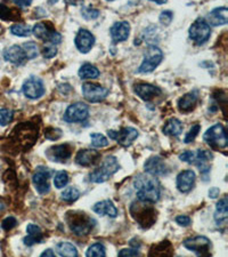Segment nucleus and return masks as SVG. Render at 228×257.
I'll use <instances>...</instances> for the list:
<instances>
[{"mask_svg": "<svg viewBox=\"0 0 228 257\" xmlns=\"http://www.w3.org/2000/svg\"><path fill=\"white\" fill-rule=\"evenodd\" d=\"M107 1H114V0H107Z\"/></svg>", "mask_w": 228, "mask_h": 257, "instance_id": "55", "label": "nucleus"}, {"mask_svg": "<svg viewBox=\"0 0 228 257\" xmlns=\"http://www.w3.org/2000/svg\"><path fill=\"white\" fill-rule=\"evenodd\" d=\"M75 44L76 49H78L80 53L82 54L89 53L95 45L94 34H92L91 31L86 30V29H80L76 36Z\"/></svg>", "mask_w": 228, "mask_h": 257, "instance_id": "15", "label": "nucleus"}, {"mask_svg": "<svg viewBox=\"0 0 228 257\" xmlns=\"http://www.w3.org/2000/svg\"><path fill=\"white\" fill-rule=\"evenodd\" d=\"M195 179H197V175L193 170L186 169L181 172L177 176V188L178 190L182 192V193H188L192 191V189L194 188Z\"/></svg>", "mask_w": 228, "mask_h": 257, "instance_id": "20", "label": "nucleus"}, {"mask_svg": "<svg viewBox=\"0 0 228 257\" xmlns=\"http://www.w3.org/2000/svg\"><path fill=\"white\" fill-rule=\"evenodd\" d=\"M32 32L36 36L38 39L45 41V43L53 44V45H59L62 43V36L61 33L54 30V29L49 28V25L44 22L37 23L32 28Z\"/></svg>", "mask_w": 228, "mask_h": 257, "instance_id": "9", "label": "nucleus"}, {"mask_svg": "<svg viewBox=\"0 0 228 257\" xmlns=\"http://www.w3.org/2000/svg\"><path fill=\"white\" fill-rule=\"evenodd\" d=\"M163 134L167 136H178L182 131V123L177 118H171L163 126Z\"/></svg>", "mask_w": 228, "mask_h": 257, "instance_id": "27", "label": "nucleus"}, {"mask_svg": "<svg viewBox=\"0 0 228 257\" xmlns=\"http://www.w3.org/2000/svg\"><path fill=\"white\" fill-rule=\"evenodd\" d=\"M163 60V53L159 47L150 46L144 55V61L138 67V73H150L154 71Z\"/></svg>", "mask_w": 228, "mask_h": 257, "instance_id": "6", "label": "nucleus"}, {"mask_svg": "<svg viewBox=\"0 0 228 257\" xmlns=\"http://www.w3.org/2000/svg\"><path fill=\"white\" fill-rule=\"evenodd\" d=\"M144 170L146 172V174L159 176V175H166L168 173V167L166 165V161L161 157L153 156L146 160L145 166H144Z\"/></svg>", "mask_w": 228, "mask_h": 257, "instance_id": "17", "label": "nucleus"}, {"mask_svg": "<svg viewBox=\"0 0 228 257\" xmlns=\"http://www.w3.org/2000/svg\"><path fill=\"white\" fill-rule=\"evenodd\" d=\"M66 223L76 236L85 237L89 234L96 225L94 218L80 210H70L65 215Z\"/></svg>", "mask_w": 228, "mask_h": 257, "instance_id": "2", "label": "nucleus"}, {"mask_svg": "<svg viewBox=\"0 0 228 257\" xmlns=\"http://www.w3.org/2000/svg\"><path fill=\"white\" fill-rule=\"evenodd\" d=\"M45 135H46V137L48 140H59L61 136H62V130L59 129V128H48L46 133H45Z\"/></svg>", "mask_w": 228, "mask_h": 257, "instance_id": "45", "label": "nucleus"}, {"mask_svg": "<svg viewBox=\"0 0 228 257\" xmlns=\"http://www.w3.org/2000/svg\"><path fill=\"white\" fill-rule=\"evenodd\" d=\"M179 159L184 162H189V163H194L195 160V153L192 152V151H185V152L181 153L179 156Z\"/></svg>", "mask_w": 228, "mask_h": 257, "instance_id": "46", "label": "nucleus"}, {"mask_svg": "<svg viewBox=\"0 0 228 257\" xmlns=\"http://www.w3.org/2000/svg\"><path fill=\"white\" fill-rule=\"evenodd\" d=\"M13 2L18 7L24 8V7H29L32 4V0H13Z\"/></svg>", "mask_w": 228, "mask_h": 257, "instance_id": "49", "label": "nucleus"}, {"mask_svg": "<svg viewBox=\"0 0 228 257\" xmlns=\"http://www.w3.org/2000/svg\"><path fill=\"white\" fill-rule=\"evenodd\" d=\"M56 252L61 256L66 257H76L78 256V250L75 247V245L70 242H60L56 245Z\"/></svg>", "mask_w": 228, "mask_h": 257, "instance_id": "31", "label": "nucleus"}, {"mask_svg": "<svg viewBox=\"0 0 228 257\" xmlns=\"http://www.w3.org/2000/svg\"><path fill=\"white\" fill-rule=\"evenodd\" d=\"M101 160V154L98 151L94 149H85L80 150L76 157V162L79 166L82 167H91L97 165Z\"/></svg>", "mask_w": 228, "mask_h": 257, "instance_id": "18", "label": "nucleus"}, {"mask_svg": "<svg viewBox=\"0 0 228 257\" xmlns=\"http://www.w3.org/2000/svg\"><path fill=\"white\" fill-rule=\"evenodd\" d=\"M130 214L142 229H149L156 222V210L150 202L134 201L130 206Z\"/></svg>", "mask_w": 228, "mask_h": 257, "instance_id": "3", "label": "nucleus"}, {"mask_svg": "<svg viewBox=\"0 0 228 257\" xmlns=\"http://www.w3.org/2000/svg\"><path fill=\"white\" fill-rule=\"evenodd\" d=\"M14 118V111L9 109H0V125L1 126H7L12 123Z\"/></svg>", "mask_w": 228, "mask_h": 257, "instance_id": "38", "label": "nucleus"}, {"mask_svg": "<svg viewBox=\"0 0 228 257\" xmlns=\"http://www.w3.org/2000/svg\"><path fill=\"white\" fill-rule=\"evenodd\" d=\"M22 48H23L27 60H33L39 55V48H38V45L33 43V41H28V43L23 44Z\"/></svg>", "mask_w": 228, "mask_h": 257, "instance_id": "32", "label": "nucleus"}, {"mask_svg": "<svg viewBox=\"0 0 228 257\" xmlns=\"http://www.w3.org/2000/svg\"><path fill=\"white\" fill-rule=\"evenodd\" d=\"M46 256L54 257V256H55V253H54L51 249H47V250H45L43 254H41V257H46Z\"/></svg>", "mask_w": 228, "mask_h": 257, "instance_id": "51", "label": "nucleus"}, {"mask_svg": "<svg viewBox=\"0 0 228 257\" xmlns=\"http://www.w3.org/2000/svg\"><path fill=\"white\" fill-rule=\"evenodd\" d=\"M0 18L4 21H12V20H16L14 13L11 8H8L7 6L0 4Z\"/></svg>", "mask_w": 228, "mask_h": 257, "instance_id": "39", "label": "nucleus"}, {"mask_svg": "<svg viewBox=\"0 0 228 257\" xmlns=\"http://www.w3.org/2000/svg\"><path fill=\"white\" fill-rule=\"evenodd\" d=\"M136 189V197L138 200L155 204L160 199V183L155 178V176L150 174L138 175L134 182Z\"/></svg>", "mask_w": 228, "mask_h": 257, "instance_id": "1", "label": "nucleus"}, {"mask_svg": "<svg viewBox=\"0 0 228 257\" xmlns=\"http://www.w3.org/2000/svg\"><path fill=\"white\" fill-rule=\"evenodd\" d=\"M184 246L186 247V249L192 250V252L198 254V255L204 256V255H209L213 243H211V241L207 237L198 236V237L187 238V239L184 241Z\"/></svg>", "mask_w": 228, "mask_h": 257, "instance_id": "13", "label": "nucleus"}, {"mask_svg": "<svg viewBox=\"0 0 228 257\" xmlns=\"http://www.w3.org/2000/svg\"><path fill=\"white\" fill-rule=\"evenodd\" d=\"M92 210H94L96 214L101 215V216L106 215V216L112 218L118 216L117 207H115L114 204L111 200H104L97 202V204H95L94 207H92Z\"/></svg>", "mask_w": 228, "mask_h": 257, "instance_id": "25", "label": "nucleus"}, {"mask_svg": "<svg viewBox=\"0 0 228 257\" xmlns=\"http://www.w3.org/2000/svg\"><path fill=\"white\" fill-rule=\"evenodd\" d=\"M47 158L54 162H66L72 156V146L69 144L50 146L46 151Z\"/></svg>", "mask_w": 228, "mask_h": 257, "instance_id": "14", "label": "nucleus"}, {"mask_svg": "<svg viewBox=\"0 0 228 257\" xmlns=\"http://www.w3.org/2000/svg\"><path fill=\"white\" fill-rule=\"evenodd\" d=\"M204 142L214 150H221L227 147L228 137L224 126L217 124L210 127L203 135Z\"/></svg>", "mask_w": 228, "mask_h": 257, "instance_id": "5", "label": "nucleus"}, {"mask_svg": "<svg viewBox=\"0 0 228 257\" xmlns=\"http://www.w3.org/2000/svg\"><path fill=\"white\" fill-rule=\"evenodd\" d=\"M176 223L179 224L181 226H188L191 225L192 221L191 218H189L188 216H185V215H179V216L176 217Z\"/></svg>", "mask_w": 228, "mask_h": 257, "instance_id": "48", "label": "nucleus"}, {"mask_svg": "<svg viewBox=\"0 0 228 257\" xmlns=\"http://www.w3.org/2000/svg\"><path fill=\"white\" fill-rule=\"evenodd\" d=\"M66 2L70 5L76 6V5H81L83 2V0H66Z\"/></svg>", "mask_w": 228, "mask_h": 257, "instance_id": "52", "label": "nucleus"}, {"mask_svg": "<svg viewBox=\"0 0 228 257\" xmlns=\"http://www.w3.org/2000/svg\"><path fill=\"white\" fill-rule=\"evenodd\" d=\"M86 255L88 257H105L106 252H105L104 246L102 243L96 242L89 247L88 250L86 252Z\"/></svg>", "mask_w": 228, "mask_h": 257, "instance_id": "33", "label": "nucleus"}, {"mask_svg": "<svg viewBox=\"0 0 228 257\" xmlns=\"http://www.w3.org/2000/svg\"><path fill=\"white\" fill-rule=\"evenodd\" d=\"M188 33L189 38H191L198 46H201V45L207 43L209 38H210L211 28L204 18H198V20L191 25Z\"/></svg>", "mask_w": 228, "mask_h": 257, "instance_id": "7", "label": "nucleus"}, {"mask_svg": "<svg viewBox=\"0 0 228 257\" xmlns=\"http://www.w3.org/2000/svg\"><path fill=\"white\" fill-rule=\"evenodd\" d=\"M80 197V191L76 188H67L62 192V199L67 202H75Z\"/></svg>", "mask_w": 228, "mask_h": 257, "instance_id": "35", "label": "nucleus"}, {"mask_svg": "<svg viewBox=\"0 0 228 257\" xmlns=\"http://www.w3.org/2000/svg\"><path fill=\"white\" fill-rule=\"evenodd\" d=\"M112 40L114 43H122V41L127 40L130 34V24L127 21L117 22L112 25L110 30Z\"/></svg>", "mask_w": 228, "mask_h": 257, "instance_id": "23", "label": "nucleus"}, {"mask_svg": "<svg viewBox=\"0 0 228 257\" xmlns=\"http://www.w3.org/2000/svg\"><path fill=\"white\" fill-rule=\"evenodd\" d=\"M91 139L92 146H95V147H105V146H107V144H108L107 139L103 134L94 133L91 135Z\"/></svg>", "mask_w": 228, "mask_h": 257, "instance_id": "37", "label": "nucleus"}, {"mask_svg": "<svg viewBox=\"0 0 228 257\" xmlns=\"http://www.w3.org/2000/svg\"><path fill=\"white\" fill-rule=\"evenodd\" d=\"M119 169H120V165H119L117 158L113 156H106L103 159L99 167H97L91 174V181L94 183L106 182Z\"/></svg>", "mask_w": 228, "mask_h": 257, "instance_id": "4", "label": "nucleus"}, {"mask_svg": "<svg viewBox=\"0 0 228 257\" xmlns=\"http://www.w3.org/2000/svg\"><path fill=\"white\" fill-rule=\"evenodd\" d=\"M4 59L15 65H22L27 61L23 48L18 45H13V46L6 48L4 50Z\"/></svg>", "mask_w": 228, "mask_h": 257, "instance_id": "21", "label": "nucleus"}, {"mask_svg": "<svg viewBox=\"0 0 228 257\" xmlns=\"http://www.w3.org/2000/svg\"><path fill=\"white\" fill-rule=\"evenodd\" d=\"M228 217V207H227V198L225 197L217 202L216 213H214V220L218 225L226 223Z\"/></svg>", "mask_w": 228, "mask_h": 257, "instance_id": "28", "label": "nucleus"}, {"mask_svg": "<svg viewBox=\"0 0 228 257\" xmlns=\"http://www.w3.org/2000/svg\"><path fill=\"white\" fill-rule=\"evenodd\" d=\"M56 1H57V0H49L50 4H54V2H56Z\"/></svg>", "mask_w": 228, "mask_h": 257, "instance_id": "54", "label": "nucleus"}, {"mask_svg": "<svg viewBox=\"0 0 228 257\" xmlns=\"http://www.w3.org/2000/svg\"><path fill=\"white\" fill-rule=\"evenodd\" d=\"M219 194H220V190L218 188H213V189H210V190H209V197L210 198L216 199V198L219 197Z\"/></svg>", "mask_w": 228, "mask_h": 257, "instance_id": "50", "label": "nucleus"}, {"mask_svg": "<svg viewBox=\"0 0 228 257\" xmlns=\"http://www.w3.org/2000/svg\"><path fill=\"white\" fill-rule=\"evenodd\" d=\"M210 27H219L228 23V9L226 7L214 8L204 18Z\"/></svg>", "mask_w": 228, "mask_h": 257, "instance_id": "22", "label": "nucleus"}, {"mask_svg": "<svg viewBox=\"0 0 228 257\" xmlns=\"http://www.w3.org/2000/svg\"><path fill=\"white\" fill-rule=\"evenodd\" d=\"M107 134L112 140H114L115 142L123 147L130 146L137 140L138 135H139L137 129H135L133 127L122 128L120 130H108Z\"/></svg>", "mask_w": 228, "mask_h": 257, "instance_id": "10", "label": "nucleus"}, {"mask_svg": "<svg viewBox=\"0 0 228 257\" xmlns=\"http://www.w3.org/2000/svg\"><path fill=\"white\" fill-rule=\"evenodd\" d=\"M89 117V107L83 102H76L70 105L64 113V120L69 124L82 123Z\"/></svg>", "mask_w": 228, "mask_h": 257, "instance_id": "8", "label": "nucleus"}, {"mask_svg": "<svg viewBox=\"0 0 228 257\" xmlns=\"http://www.w3.org/2000/svg\"><path fill=\"white\" fill-rule=\"evenodd\" d=\"M173 254V249L171 247V243L169 241H162L159 245L153 246L152 249L150 250V256L157 255V256H171Z\"/></svg>", "mask_w": 228, "mask_h": 257, "instance_id": "30", "label": "nucleus"}, {"mask_svg": "<svg viewBox=\"0 0 228 257\" xmlns=\"http://www.w3.org/2000/svg\"><path fill=\"white\" fill-rule=\"evenodd\" d=\"M79 77L81 79H97L99 75V70L95 65L89 63L82 64V66L79 69Z\"/></svg>", "mask_w": 228, "mask_h": 257, "instance_id": "29", "label": "nucleus"}, {"mask_svg": "<svg viewBox=\"0 0 228 257\" xmlns=\"http://www.w3.org/2000/svg\"><path fill=\"white\" fill-rule=\"evenodd\" d=\"M140 255L139 250L137 248H126V249H122L119 252V256L120 257H126V256H130V257H134V256H138Z\"/></svg>", "mask_w": 228, "mask_h": 257, "instance_id": "47", "label": "nucleus"}, {"mask_svg": "<svg viewBox=\"0 0 228 257\" xmlns=\"http://www.w3.org/2000/svg\"><path fill=\"white\" fill-rule=\"evenodd\" d=\"M57 54V47L56 45L53 44H46L43 48V55L45 59H53Z\"/></svg>", "mask_w": 228, "mask_h": 257, "instance_id": "40", "label": "nucleus"}, {"mask_svg": "<svg viewBox=\"0 0 228 257\" xmlns=\"http://www.w3.org/2000/svg\"><path fill=\"white\" fill-rule=\"evenodd\" d=\"M67 183H69V175H67V173L64 172V170H61V172L57 173L55 175V178H54V185H55V188L62 189Z\"/></svg>", "mask_w": 228, "mask_h": 257, "instance_id": "36", "label": "nucleus"}, {"mask_svg": "<svg viewBox=\"0 0 228 257\" xmlns=\"http://www.w3.org/2000/svg\"><path fill=\"white\" fill-rule=\"evenodd\" d=\"M22 92L25 97L30 99H38L45 94V85L43 80L36 76H31L25 80L22 87Z\"/></svg>", "mask_w": 228, "mask_h": 257, "instance_id": "11", "label": "nucleus"}, {"mask_svg": "<svg viewBox=\"0 0 228 257\" xmlns=\"http://www.w3.org/2000/svg\"><path fill=\"white\" fill-rule=\"evenodd\" d=\"M16 225H17V221H16L15 217H12V216L6 217L1 223V227L5 231H9V230L14 229Z\"/></svg>", "mask_w": 228, "mask_h": 257, "instance_id": "44", "label": "nucleus"}, {"mask_svg": "<svg viewBox=\"0 0 228 257\" xmlns=\"http://www.w3.org/2000/svg\"><path fill=\"white\" fill-rule=\"evenodd\" d=\"M82 95L87 101L91 103H98L104 101L107 97L108 91L102 87L101 85L94 82H85L82 85Z\"/></svg>", "mask_w": 228, "mask_h": 257, "instance_id": "12", "label": "nucleus"}, {"mask_svg": "<svg viewBox=\"0 0 228 257\" xmlns=\"http://www.w3.org/2000/svg\"><path fill=\"white\" fill-rule=\"evenodd\" d=\"M160 22H161L162 25L165 27H168V25L172 22L173 18V13L171 11H165L160 14Z\"/></svg>", "mask_w": 228, "mask_h": 257, "instance_id": "43", "label": "nucleus"}, {"mask_svg": "<svg viewBox=\"0 0 228 257\" xmlns=\"http://www.w3.org/2000/svg\"><path fill=\"white\" fill-rule=\"evenodd\" d=\"M200 125H195V126H193L191 128V130L188 131L187 134H186L185 139H184V142L185 143H191L193 141L195 140V137L198 136V134L200 133Z\"/></svg>", "mask_w": 228, "mask_h": 257, "instance_id": "42", "label": "nucleus"}, {"mask_svg": "<svg viewBox=\"0 0 228 257\" xmlns=\"http://www.w3.org/2000/svg\"><path fill=\"white\" fill-rule=\"evenodd\" d=\"M150 1H153V2H155V4H159V5H163V4H166L168 0H150Z\"/></svg>", "mask_w": 228, "mask_h": 257, "instance_id": "53", "label": "nucleus"}, {"mask_svg": "<svg viewBox=\"0 0 228 257\" xmlns=\"http://www.w3.org/2000/svg\"><path fill=\"white\" fill-rule=\"evenodd\" d=\"M198 102V94L197 92H189L182 96L178 101V108L182 112H191L195 109Z\"/></svg>", "mask_w": 228, "mask_h": 257, "instance_id": "24", "label": "nucleus"}, {"mask_svg": "<svg viewBox=\"0 0 228 257\" xmlns=\"http://www.w3.org/2000/svg\"><path fill=\"white\" fill-rule=\"evenodd\" d=\"M27 233L28 236L24 238L23 241L28 247L36 245L43 240V232H41L40 227L36 224H29L27 226Z\"/></svg>", "mask_w": 228, "mask_h": 257, "instance_id": "26", "label": "nucleus"}, {"mask_svg": "<svg viewBox=\"0 0 228 257\" xmlns=\"http://www.w3.org/2000/svg\"><path fill=\"white\" fill-rule=\"evenodd\" d=\"M134 91L135 94L139 96V97L145 102H151L152 99L156 98L157 96L161 95L160 88H157L156 86L152 85V83H146V82L136 83V85L134 86Z\"/></svg>", "mask_w": 228, "mask_h": 257, "instance_id": "16", "label": "nucleus"}, {"mask_svg": "<svg viewBox=\"0 0 228 257\" xmlns=\"http://www.w3.org/2000/svg\"><path fill=\"white\" fill-rule=\"evenodd\" d=\"M81 15L82 17H85V20H95L99 16V11L95 8H91V7H85L82 8L81 11Z\"/></svg>", "mask_w": 228, "mask_h": 257, "instance_id": "41", "label": "nucleus"}, {"mask_svg": "<svg viewBox=\"0 0 228 257\" xmlns=\"http://www.w3.org/2000/svg\"><path fill=\"white\" fill-rule=\"evenodd\" d=\"M50 177L49 172L45 168V167H39L36 172V174L32 177V181H33V184L36 186L37 191L39 192L40 194H46L50 191V185L48 183V179Z\"/></svg>", "mask_w": 228, "mask_h": 257, "instance_id": "19", "label": "nucleus"}, {"mask_svg": "<svg viewBox=\"0 0 228 257\" xmlns=\"http://www.w3.org/2000/svg\"><path fill=\"white\" fill-rule=\"evenodd\" d=\"M11 32L17 37H28L32 32V28L25 24H14L11 27Z\"/></svg>", "mask_w": 228, "mask_h": 257, "instance_id": "34", "label": "nucleus"}]
</instances>
